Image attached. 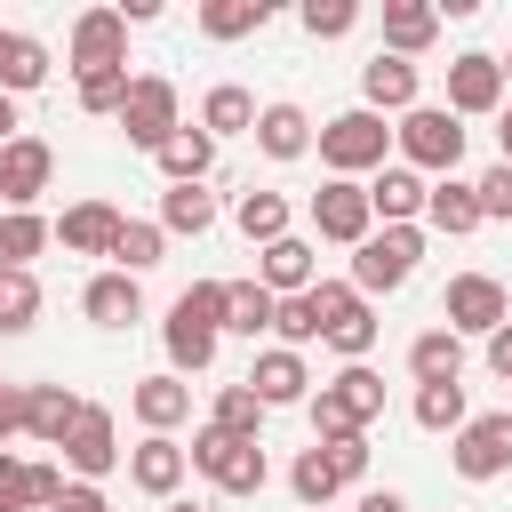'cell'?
<instances>
[{
    "instance_id": "45",
    "label": "cell",
    "mask_w": 512,
    "mask_h": 512,
    "mask_svg": "<svg viewBox=\"0 0 512 512\" xmlns=\"http://www.w3.org/2000/svg\"><path fill=\"white\" fill-rule=\"evenodd\" d=\"M472 200H480V224H512V168H480L472 176Z\"/></svg>"
},
{
    "instance_id": "37",
    "label": "cell",
    "mask_w": 512,
    "mask_h": 512,
    "mask_svg": "<svg viewBox=\"0 0 512 512\" xmlns=\"http://www.w3.org/2000/svg\"><path fill=\"white\" fill-rule=\"evenodd\" d=\"M264 400L248 392V384H216V400H208V424L216 432H232V440H264Z\"/></svg>"
},
{
    "instance_id": "15",
    "label": "cell",
    "mask_w": 512,
    "mask_h": 512,
    "mask_svg": "<svg viewBox=\"0 0 512 512\" xmlns=\"http://www.w3.org/2000/svg\"><path fill=\"white\" fill-rule=\"evenodd\" d=\"M192 480V464H184V440H168V432H144L136 448H128V488H144L152 504H176V488Z\"/></svg>"
},
{
    "instance_id": "44",
    "label": "cell",
    "mask_w": 512,
    "mask_h": 512,
    "mask_svg": "<svg viewBox=\"0 0 512 512\" xmlns=\"http://www.w3.org/2000/svg\"><path fill=\"white\" fill-rule=\"evenodd\" d=\"M296 24H304L312 40H344V32L360 24V0H304V8H296Z\"/></svg>"
},
{
    "instance_id": "54",
    "label": "cell",
    "mask_w": 512,
    "mask_h": 512,
    "mask_svg": "<svg viewBox=\"0 0 512 512\" xmlns=\"http://www.w3.org/2000/svg\"><path fill=\"white\" fill-rule=\"evenodd\" d=\"M496 72H504V88H512V56H496Z\"/></svg>"
},
{
    "instance_id": "25",
    "label": "cell",
    "mask_w": 512,
    "mask_h": 512,
    "mask_svg": "<svg viewBox=\"0 0 512 512\" xmlns=\"http://www.w3.org/2000/svg\"><path fill=\"white\" fill-rule=\"evenodd\" d=\"M440 40V8L432 0H384V56H424Z\"/></svg>"
},
{
    "instance_id": "22",
    "label": "cell",
    "mask_w": 512,
    "mask_h": 512,
    "mask_svg": "<svg viewBox=\"0 0 512 512\" xmlns=\"http://www.w3.org/2000/svg\"><path fill=\"white\" fill-rule=\"evenodd\" d=\"M248 136H256L264 160H304L312 152V112L304 104H256V128Z\"/></svg>"
},
{
    "instance_id": "29",
    "label": "cell",
    "mask_w": 512,
    "mask_h": 512,
    "mask_svg": "<svg viewBox=\"0 0 512 512\" xmlns=\"http://www.w3.org/2000/svg\"><path fill=\"white\" fill-rule=\"evenodd\" d=\"M320 392H328V400H336V408H344V416H352L360 432H368V424L384 416V376H376L368 360H352V368H336V376H328Z\"/></svg>"
},
{
    "instance_id": "18",
    "label": "cell",
    "mask_w": 512,
    "mask_h": 512,
    "mask_svg": "<svg viewBox=\"0 0 512 512\" xmlns=\"http://www.w3.org/2000/svg\"><path fill=\"white\" fill-rule=\"evenodd\" d=\"M312 280H320V248H312L304 232H288V240L256 248V288H272V296H304Z\"/></svg>"
},
{
    "instance_id": "33",
    "label": "cell",
    "mask_w": 512,
    "mask_h": 512,
    "mask_svg": "<svg viewBox=\"0 0 512 512\" xmlns=\"http://www.w3.org/2000/svg\"><path fill=\"white\" fill-rule=\"evenodd\" d=\"M40 80H48V48L32 32H8L0 24V96H32Z\"/></svg>"
},
{
    "instance_id": "13",
    "label": "cell",
    "mask_w": 512,
    "mask_h": 512,
    "mask_svg": "<svg viewBox=\"0 0 512 512\" xmlns=\"http://www.w3.org/2000/svg\"><path fill=\"white\" fill-rule=\"evenodd\" d=\"M504 72H496V56L488 48H464L456 64H448V112L456 120H488V112H504Z\"/></svg>"
},
{
    "instance_id": "11",
    "label": "cell",
    "mask_w": 512,
    "mask_h": 512,
    "mask_svg": "<svg viewBox=\"0 0 512 512\" xmlns=\"http://www.w3.org/2000/svg\"><path fill=\"white\" fill-rule=\"evenodd\" d=\"M312 232H320V240H336V248H360V240L376 232V216H368V184L328 176V184L312 192Z\"/></svg>"
},
{
    "instance_id": "30",
    "label": "cell",
    "mask_w": 512,
    "mask_h": 512,
    "mask_svg": "<svg viewBox=\"0 0 512 512\" xmlns=\"http://www.w3.org/2000/svg\"><path fill=\"white\" fill-rule=\"evenodd\" d=\"M56 240V224L40 208H0V272H32V256Z\"/></svg>"
},
{
    "instance_id": "31",
    "label": "cell",
    "mask_w": 512,
    "mask_h": 512,
    "mask_svg": "<svg viewBox=\"0 0 512 512\" xmlns=\"http://www.w3.org/2000/svg\"><path fill=\"white\" fill-rule=\"evenodd\" d=\"M152 160H160L168 184H208V168H216V136H208V128H176Z\"/></svg>"
},
{
    "instance_id": "26",
    "label": "cell",
    "mask_w": 512,
    "mask_h": 512,
    "mask_svg": "<svg viewBox=\"0 0 512 512\" xmlns=\"http://www.w3.org/2000/svg\"><path fill=\"white\" fill-rule=\"evenodd\" d=\"M424 224H432V232H448V240L480 232V200H472V176H432V192H424Z\"/></svg>"
},
{
    "instance_id": "17",
    "label": "cell",
    "mask_w": 512,
    "mask_h": 512,
    "mask_svg": "<svg viewBox=\"0 0 512 512\" xmlns=\"http://www.w3.org/2000/svg\"><path fill=\"white\" fill-rule=\"evenodd\" d=\"M240 384H248L264 408H304V400H312V368H304V352H288V344H264Z\"/></svg>"
},
{
    "instance_id": "41",
    "label": "cell",
    "mask_w": 512,
    "mask_h": 512,
    "mask_svg": "<svg viewBox=\"0 0 512 512\" xmlns=\"http://www.w3.org/2000/svg\"><path fill=\"white\" fill-rule=\"evenodd\" d=\"M288 488H296V512H328V496H336L328 456H320V448H304V456L288 464Z\"/></svg>"
},
{
    "instance_id": "1",
    "label": "cell",
    "mask_w": 512,
    "mask_h": 512,
    "mask_svg": "<svg viewBox=\"0 0 512 512\" xmlns=\"http://www.w3.org/2000/svg\"><path fill=\"white\" fill-rule=\"evenodd\" d=\"M160 344H168V376H200L224 344V280H192L168 320H160Z\"/></svg>"
},
{
    "instance_id": "12",
    "label": "cell",
    "mask_w": 512,
    "mask_h": 512,
    "mask_svg": "<svg viewBox=\"0 0 512 512\" xmlns=\"http://www.w3.org/2000/svg\"><path fill=\"white\" fill-rule=\"evenodd\" d=\"M64 56H72V72H120V64H128V24H120V8H80Z\"/></svg>"
},
{
    "instance_id": "6",
    "label": "cell",
    "mask_w": 512,
    "mask_h": 512,
    "mask_svg": "<svg viewBox=\"0 0 512 512\" xmlns=\"http://www.w3.org/2000/svg\"><path fill=\"white\" fill-rule=\"evenodd\" d=\"M312 296H320V320H328V328H320V344H328L344 368H352V360H368V352H376V336H384L376 304H368L352 280H312Z\"/></svg>"
},
{
    "instance_id": "19",
    "label": "cell",
    "mask_w": 512,
    "mask_h": 512,
    "mask_svg": "<svg viewBox=\"0 0 512 512\" xmlns=\"http://www.w3.org/2000/svg\"><path fill=\"white\" fill-rule=\"evenodd\" d=\"M128 416H136L144 432H168V440H176V424L192 416V384L168 376V368H160V376H136V384H128Z\"/></svg>"
},
{
    "instance_id": "8",
    "label": "cell",
    "mask_w": 512,
    "mask_h": 512,
    "mask_svg": "<svg viewBox=\"0 0 512 512\" xmlns=\"http://www.w3.org/2000/svg\"><path fill=\"white\" fill-rule=\"evenodd\" d=\"M512 320V288L496 280V272H456L448 288H440V328H456V336H496Z\"/></svg>"
},
{
    "instance_id": "53",
    "label": "cell",
    "mask_w": 512,
    "mask_h": 512,
    "mask_svg": "<svg viewBox=\"0 0 512 512\" xmlns=\"http://www.w3.org/2000/svg\"><path fill=\"white\" fill-rule=\"evenodd\" d=\"M360 512H408V504H400L392 488H368V496H360Z\"/></svg>"
},
{
    "instance_id": "28",
    "label": "cell",
    "mask_w": 512,
    "mask_h": 512,
    "mask_svg": "<svg viewBox=\"0 0 512 512\" xmlns=\"http://www.w3.org/2000/svg\"><path fill=\"white\" fill-rule=\"evenodd\" d=\"M408 376L416 384H464V336L456 328H424L408 344Z\"/></svg>"
},
{
    "instance_id": "39",
    "label": "cell",
    "mask_w": 512,
    "mask_h": 512,
    "mask_svg": "<svg viewBox=\"0 0 512 512\" xmlns=\"http://www.w3.org/2000/svg\"><path fill=\"white\" fill-rule=\"evenodd\" d=\"M408 416L424 424V432H464V384H416V400H408Z\"/></svg>"
},
{
    "instance_id": "40",
    "label": "cell",
    "mask_w": 512,
    "mask_h": 512,
    "mask_svg": "<svg viewBox=\"0 0 512 512\" xmlns=\"http://www.w3.org/2000/svg\"><path fill=\"white\" fill-rule=\"evenodd\" d=\"M320 328H328V320H320V296H312V288H304V296H280V312H272V336H280L288 352L320 344Z\"/></svg>"
},
{
    "instance_id": "47",
    "label": "cell",
    "mask_w": 512,
    "mask_h": 512,
    "mask_svg": "<svg viewBox=\"0 0 512 512\" xmlns=\"http://www.w3.org/2000/svg\"><path fill=\"white\" fill-rule=\"evenodd\" d=\"M320 456H328V472H336V488H352L360 472H368V432H352V440H312Z\"/></svg>"
},
{
    "instance_id": "14",
    "label": "cell",
    "mask_w": 512,
    "mask_h": 512,
    "mask_svg": "<svg viewBox=\"0 0 512 512\" xmlns=\"http://www.w3.org/2000/svg\"><path fill=\"white\" fill-rule=\"evenodd\" d=\"M360 104L384 112V120H400V112L424 104V72H416L408 56H384V48H376V56L360 64Z\"/></svg>"
},
{
    "instance_id": "38",
    "label": "cell",
    "mask_w": 512,
    "mask_h": 512,
    "mask_svg": "<svg viewBox=\"0 0 512 512\" xmlns=\"http://www.w3.org/2000/svg\"><path fill=\"white\" fill-rule=\"evenodd\" d=\"M272 24V0H200V32L208 40H248Z\"/></svg>"
},
{
    "instance_id": "24",
    "label": "cell",
    "mask_w": 512,
    "mask_h": 512,
    "mask_svg": "<svg viewBox=\"0 0 512 512\" xmlns=\"http://www.w3.org/2000/svg\"><path fill=\"white\" fill-rule=\"evenodd\" d=\"M72 424H80V392L72 384H24V432L40 448H64Z\"/></svg>"
},
{
    "instance_id": "2",
    "label": "cell",
    "mask_w": 512,
    "mask_h": 512,
    "mask_svg": "<svg viewBox=\"0 0 512 512\" xmlns=\"http://www.w3.org/2000/svg\"><path fill=\"white\" fill-rule=\"evenodd\" d=\"M312 152H320V168L328 176H376L384 160H392V120L384 112H368V104H352V112H336V120H320L312 128Z\"/></svg>"
},
{
    "instance_id": "5",
    "label": "cell",
    "mask_w": 512,
    "mask_h": 512,
    "mask_svg": "<svg viewBox=\"0 0 512 512\" xmlns=\"http://www.w3.org/2000/svg\"><path fill=\"white\" fill-rule=\"evenodd\" d=\"M416 256H424V224H376L360 248H352V288L376 304V296H392V288H408V272H416Z\"/></svg>"
},
{
    "instance_id": "21",
    "label": "cell",
    "mask_w": 512,
    "mask_h": 512,
    "mask_svg": "<svg viewBox=\"0 0 512 512\" xmlns=\"http://www.w3.org/2000/svg\"><path fill=\"white\" fill-rule=\"evenodd\" d=\"M56 240H64V256H112L120 208H112V200H72V208L56 216Z\"/></svg>"
},
{
    "instance_id": "7",
    "label": "cell",
    "mask_w": 512,
    "mask_h": 512,
    "mask_svg": "<svg viewBox=\"0 0 512 512\" xmlns=\"http://www.w3.org/2000/svg\"><path fill=\"white\" fill-rule=\"evenodd\" d=\"M120 128H128L136 152H160V144L184 128V96H176V80H168V72H136V80H128V104H120Z\"/></svg>"
},
{
    "instance_id": "49",
    "label": "cell",
    "mask_w": 512,
    "mask_h": 512,
    "mask_svg": "<svg viewBox=\"0 0 512 512\" xmlns=\"http://www.w3.org/2000/svg\"><path fill=\"white\" fill-rule=\"evenodd\" d=\"M24 432V384H0V448Z\"/></svg>"
},
{
    "instance_id": "27",
    "label": "cell",
    "mask_w": 512,
    "mask_h": 512,
    "mask_svg": "<svg viewBox=\"0 0 512 512\" xmlns=\"http://www.w3.org/2000/svg\"><path fill=\"white\" fill-rule=\"evenodd\" d=\"M152 224H160L168 240H184V232L200 240V232H216V192H208V184H168V192H160V216H152Z\"/></svg>"
},
{
    "instance_id": "32",
    "label": "cell",
    "mask_w": 512,
    "mask_h": 512,
    "mask_svg": "<svg viewBox=\"0 0 512 512\" xmlns=\"http://www.w3.org/2000/svg\"><path fill=\"white\" fill-rule=\"evenodd\" d=\"M272 312H280V296L272 288H256V280H224V336H272Z\"/></svg>"
},
{
    "instance_id": "10",
    "label": "cell",
    "mask_w": 512,
    "mask_h": 512,
    "mask_svg": "<svg viewBox=\"0 0 512 512\" xmlns=\"http://www.w3.org/2000/svg\"><path fill=\"white\" fill-rule=\"evenodd\" d=\"M64 472L88 480V488H104V472H120V416L112 408L80 400V424L64 432Z\"/></svg>"
},
{
    "instance_id": "50",
    "label": "cell",
    "mask_w": 512,
    "mask_h": 512,
    "mask_svg": "<svg viewBox=\"0 0 512 512\" xmlns=\"http://www.w3.org/2000/svg\"><path fill=\"white\" fill-rule=\"evenodd\" d=\"M480 344H488V368H496V376H504V384H512V320H504V328H496V336H480Z\"/></svg>"
},
{
    "instance_id": "23",
    "label": "cell",
    "mask_w": 512,
    "mask_h": 512,
    "mask_svg": "<svg viewBox=\"0 0 512 512\" xmlns=\"http://www.w3.org/2000/svg\"><path fill=\"white\" fill-rule=\"evenodd\" d=\"M80 312H88L96 328H136V320H144V280H128V272H96V280L80 288Z\"/></svg>"
},
{
    "instance_id": "35",
    "label": "cell",
    "mask_w": 512,
    "mask_h": 512,
    "mask_svg": "<svg viewBox=\"0 0 512 512\" xmlns=\"http://www.w3.org/2000/svg\"><path fill=\"white\" fill-rule=\"evenodd\" d=\"M160 256H168V232H160L152 216H120V240H112V272L144 280V272H152Z\"/></svg>"
},
{
    "instance_id": "3",
    "label": "cell",
    "mask_w": 512,
    "mask_h": 512,
    "mask_svg": "<svg viewBox=\"0 0 512 512\" xmlns=\"http://www.w3.org/2000/svg\"><path fill=\"white\" fill-rule=\"evenodd\" d=\"M392 152H400V168H416L424 184H432V176H456V160H464V120H456L448 104H416V112L392 120Z\"/></svg>"
},
{
    "instance_id": "51",
    "label": "cell",
    "mask_w": 512,
    "mask_h": 512,
    "mask_svg": "<svg viewBox=\"0 0 512 512\" xmlns=\"http://www.w3.org/2000/svg\"><path fill=\"white\" fill-rule=\"evenodd\" d=\"M24 136V112H16V96H0V144H16Z\"/></svg>"
},
{
    "instance_id": "16",
    "label": "cell",
    "mask_w": 512,
    "mask_h": 512,
    "mask_svg": "<svg viewBox=\"0 0 512 512\" xmlns=\"http://www.w3.org/2000/svg\"><path fill=\"white\" fill-rule=\"evenodd\" d=\"M56 184V152L24 128L16 144H0V208H32L40 192Z\"/></svg>"
},
{
    "instance_id": "34",
    "label": "cell",
    "mask_w": 512,
    "mask_h": 512,
    "mask_svg": "<svg viewBox=\"0 0 512 512\" xmlns=\"http://www.w3.org/2000/svg\"><path fill=\"white\" fill-rule=\"evenodd\" d=\"M200 128H208L216 144H224V136H248V128H256V96H248L240 80H216V88L200 96Z\"/></svg>"
},
{
    "instance_id": "43",
    "label": "cell",
    "mask_w": 512,
    "mask_h": 512,
    "mask_svg": "<svg viewBox=\"0 0 512 512\" xmlns=\"http://www.w3.org/2000/svg\"><path fill=\"white\" fill-rule=\"evenodd\" d=\"M128 64L120 72H80V112H96V120H120V104H128Z\"/></svg>"
},
{
    "instance_id": "36",
    "label": "cell",
    "mask_w": 512,
    "mask_h": 512,
    "mask_svg": "<svg viewBox=\"0 0 512 512\" xmlns=\"http://www.w3.org/2000/svg\"><path fill=\"white\" fill-rule=\"evenodd\" d=\"M232 224H240V240H248V248H272V240H288V192H240Z\"/></svg>"
},
{
    "instance_id": "46",
    "label": "cell",
    "mask_w": 512,
    "mask_h": 512,
    "mask_svg": "<svg viewBox=\"0 0 512 512\" xmlns=\"http://www.w3.org/2000/svg\"><path fill=\"white\" fill-rule=\"evenodd\" d=\"M0 512H40V496H32V456H16V448H0Z\"/></svg>"
},
{
    "instance_id": "42",
    "label": "cell",
    "mask_w": 512,
    "mask_h": 512,
    "mask_svg": "<svg viewBox=\"0 0 512 512\" xmlns=\"http://www.w3.org/2000/svg\"><path fill=\"white\" fill-rule=\"evenodd\" d=\"M40 320V280L32 272H0V336H24Z\"/></svg>"
},
{
    "instance_id": "20",
    "label": "cell",
    "mask_w": 512,
    "mask_h": 512,
    "mask_svg": "<svg viewBox=\"0 0 512 512\" xmlns=\"http://www.w3.org/2000/svg\"><path fill=\"white\" fill-rule=\"evenodd\" d=\"M424 176L416 168H400V160H384L376 176H368V216L376 224H424Z\"/></svg>"
},
{
    "instance_id": "55",
    "label": "cell",
    "mask_w": 512,
    "mask_h": 512,
    "mask_svg": "<svg viewBox=\"0 0 512 512\" xmlns=\"http://www.w3.org/2000/svg\"><path fill=\"white\" fill-rule=\"evenodd\" d=\"M168 512H200V504H168Z\"/></svg>"
},
{
    "instance_id": "9",
    "label": "cell",
    "mask_w": 512,
    "mask_h": 512,
    "mask_svg": "<svg viewBox=\"0 0 512 512\" xmlns=\"http://www.w3.org/2000/svg\"><path fill=\"white\" fill-rule=\"evenodd\" d=\"M448 464H456V480H504L512 472V408L464 416V432H448Z\"/></svg>"
},
{
    "instance_id": "48",
    "label": "cell",
    "mask_w": 512,
    "mask_h": 512,
    "mask_svg": "<svg viewBox=\"0 0 512 512\" xmlns=\"http://www.w3.org/2000/svg\"><path fill=\"white\" fill-rule=\"evenodd\" d=\"M48 512H112V496H104V488H88V480H64V496H56Z\"/></svg>"
},
{
    "instance_id": "52",
    "label": "cell",
    "mask_w": 512,
    "mask_h": 512,
    "mask_svg": "<svg viewBox=\"0 0 512 512\" xmlns=\"http://www.w3.org/2000/svg\"><path fill=\"white\" fill-rule=\"evenodd\" d=\"M496 160L512 168V96H504V112H496Z\"/></svg>"
},
{
    "instance_id": "4",
    "label": "cell",
    "mask_w": 512,
    "mask_h": 512,
    "mask_svg": "<svg viewBox=\"0 0 512 512\" xmlns=\"http://www.w3.org/2000/svg\"><path fill=\"white\" fill-rule=\"evenodd\" d=\"M184 464H192L200 480H216L224 496H256V488L272 480V456H264V440H232V432H216V424H200V432H192Z\"/></svg>"
}]
</instances>
